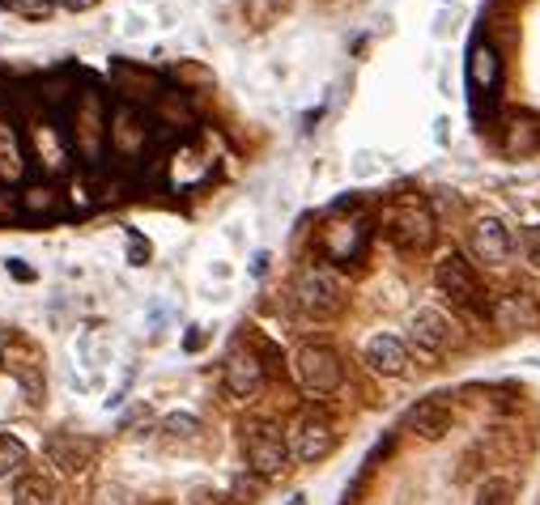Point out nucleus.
Wrapping results in <instances>:
<instances>
[{"label":"nucleus","mask_w":540,"mask_h":505,"mask_svg":"<svg viewBox=\"0 0 540 505\" xmlns=\"http://www.w3.org/2000/svg\"><path fill=\"white\" fill-rule=\"evenodd\" d=\"M435 284H438V293L447 297V302H451V306H455L460 314L477 319V323L494 319V302H490V289L481 284L472 259H464L460 251H451V255H443V259H438Z\"/></svg>","instance_id":"obj_1"},{"label":"nucleus","mask_w":540,"mask_h":505,"mask_svg":"<svg viewBox=\"0 0 540 505\" xmlns=\"http://www.w3.org/2000/svg\"><path fill=\"white\" fill-rule=\"evenodd\" d=\"M294 306L316 323H328L345 311V284L332 267H307L294 281Z\"/></svg>","instance_id":"obj_2"},{"label":"nucleus","mask_w":540,"mask_h":505,"mask_svg":"<svg viewBox=\"0 0 540 505\" xmlns=\"http://www.w3.org/2000/svg\"><path fill=\"white\" fill-rule=\"evenodd\" d=\"M294 378H298L302 391H311V395H332V391H341V383H345V361H341V353H336L328 340H307L298 353H294Z\"/></svg>","instance_id":"obj_3"},{"label":"nucleus","mask_w":540,"mask_h":505,"mask_svg":"<svg viewBox=\"0 0 540 505\" xmlns=\"http://www.w3.org/2000/svg\"><path fill=\"white\" fill-rule=\"evenodd\" d=\"M243 459H247V472L260 475V480L281 475L289 463L286 433L277 429V425H269V420H252V425L243 429Z\"/></svg>","instance_id":"obj_4"},{"label":"nucleus","mask_w":540,"mask_h":505,"mask_svg":"<svg viewBox=\"0 0 540 505\" xmlns=\"http://www.w3.org/2000/svg\"><path fill=\"white\" fill-rule=\"evenodd\" d=\"M388 238H391V247H396V251H405V255L430 251V247H435V238H438L435 212H430L426 204H417V200L391 208V212H388Z\"/></svg>","instance_id":"obj_5"},{"label":"nucleus","mask_w":540,"mask_h":505,"mask_svg":"<svg viewBox=\"0 0 540 505\" xmlns=\"http://www.w3.org/2000/svg\"><path fill=\"white\" fill-rule=\"evenodd\" d=\"M289 459L298 463H319L336 442V429H332V416L324 408H302L294 420H289Z\"/></svg>","instance_id":"obj_6"},{"label":"nucleus","mask_w":540,"mask_h":505,"mask_svg":"<svg viewBox=\"0 0 540 505\" xmlns=\"http://www.w3.org/2000/svg\"><path fill=\"white\" fill-rule=\"evenodd\" d=\"M455 323H451L447 311H438V306H421L413 319H408V344L417 348L421 356H443L455 344Z\"/></svg>","instance_id":"obj_7"},{"label":"nucleus","mask_w":540,"mask_h":505,"mask_svg":"<svg viewBox=\"0 0 540 505\" xmlns=\"http://www.w3.org/2000/svg\"><path fill=\"white\" fill-rule=\"evenodd\" d=\"M451 425H455V403H451L447 395H426V400H417L405 416V429L417 433L421 442H443L451 433Z\"/></svg>","instance_id":"obj_8"},{"label":"nucleus","mask_w":540,"mask_h":505,"mask_svg":"<svg viewBox=\"0 0 540 505\" xmlns=\"http://www.w3.org/2000/svg\"><path fill=\"white\" fill-rule=\"evenodd\" d=\"M222 383L234 400H255L260 386H264V361H260L252 348H234V353L222 361Z\"/></svg>","instance_id":"obj_9"},{"label":"nucleus","mask_w":540,"mask_h":505,"mask_svg":"<svg viewBox=\"0 0 540 505\" xmlns=\"http://www.w3.org/2000/svg\"><path fill=\"white\" fill-rule=\"evenodd\" d=\"M362 361L379 378H400V374H408V344L400 336H391V331H375L362 344Z\"/></svg>","instance_id":"obj_10"},{"label":"nucleus","mask_w":540,"mask_h":505,"mask_svg":"<svg viewBox=\"0 0 540 505\" xmlns=\"http://www.w3.org/2000/svg\"><path fill=\"white\" fill-rule=\"evenodd\" d=\"M468 251H472V259H481V264H507L510 251H515V238H510L507 221H498V217H481V221H472Z\"/></svg>","instance_id":"obj_11"},{"label":"nucleus","mask_w":540,"mask_h":505,"mask_svg":"<svg viewBox=\"0 0 540 505\" xmlns=\"http://www.w3.org/2000/svg\"><path fill=\"white\" fill-rule=\"evenodd\" d=\"M366 242H371V234L362 221H336L324 234V251L336 267H358L362 255H366Z\"/></svg>","instance_id":"obj_12"},{"label":"nucleus","mask_w":540,"mask_h":505,"mask_svg":"<svg viewBox=\"0 0 540 505\" xmlns=\"http://www.w3.org/2000/svg\"><path fill=\"white\" fill-rule=\"evenodd\" d=\"M43 450H47V459L56 463V472L64 475L90 472V463H94V442L90 437H77V433H51Z\"/></svg>","instance_id":"obj_13"},{"label":"nucleus","mask_w":540,"mask_h":505,"mask_svg":"<svg viewBox=\"0 0 540 505\" xmlns=\"http://www.w3.org/2000/svg\"><path fill=\"white\" fill-rule=\"evenodd\" d=\"M14 505H60V489L43 472H22L14 480Z\"/></svg>","instance_id":"obj_14"},{"label":"nucleus","mask_w":540,"mask_h":505,"mask_svg":"<svg viewBox=\"0 0 540 505\" xmlns=\"http://www.w3.org/2000/svg\"><path fill=\"white\" fill-rule=\"evenodd\" d=\"M498 77H502V59L490 43H477L472 47V56H468V81L477 89H494Z\"/></svg>","instance_id":"obj_15"},{"label":"nucleus","mask_w":540,"mask_h":505,"mask_svg":"<svg viewBox=\"0 0 540 505\" xmlns=\"http://www.w3.org/2000/svg\"><path fill=\"white\" fill-rule=\"evenodd\" d=\"M536 302L527 293H507L502 302H494V319L502 327H532L536 323Z\"/></svg>","instance_id":"obj_16"},{"label":"nucleus","mask_w":540,"mask_h":505,"mask_svg":"<svg viewBox=\"0 0 540 505\" xmlns=\"http://www.w3.org/2000/svg\"><path fill=\"white\" fill-rule=\"evenodd\" d=\"M472 505H515V480L510 475H485L472 492Z\"/></svg>","instance_id":"obj_17"},{"label":"nucleus","mask_w":540,"mask_h":505,"mask_svg":"<svg viewBox=\"0 0 540 505\" xmlns=\"http://www.w3.org/2000/svg\"><path fill=\"white\" fill-rule=\"evenodd\" d=\"M26 463H31V450L22 446V437H14V433H0V480L22 475V472H26Z\"/></svg>","instance_id":"obj_18"},{"label":"nucleus","mask_w":540,"mask_h":505,"mask_svg":"<svg viewBox=\"0 0 540 505\" xmlns=\"http://www.w3.org/2000/svg\"><path fill=\"white\" fill-rule=\"evenodd\" d=\"M507 153H527V149H536V123L532 119H515L507 128Z\"/></svg>","instance_id":"obj_19"},{"label":"nucleus","mask_w":540,"mask_h":505,"mask_svg":"<svg viewBox=\"0 0 540 505\" xmlns=\"http://www.w3.org/2000/svg\"><path fill=\"white\" fill-rule=\"evenodd\" d=\"M51 204H56V192H51V187H31V192L22 195V208H26V212H47Z\"/></svg>","instance_id":"obj_20"},{"label":"nucleus","mask_w":540,"mask_h":505,"mask_svg":"<svg viewBox=\"0 0 540 505\" xmlns=\"http://www.w3.org/2000/svg\"><path fill=\"white\" fill-rule=\"evenodd\" d=\"M0 175H5V178H17V175H22V158H17L14 140H9V145L0 140Z\"/></svg>","instance_id":"obj_21"},{"label":"nucleus","mask_w":540,"mask_h":505,"mask_svg":"<svg viewBox=\"0 0 540 505\" xmlns=\"http://www.w3.org/2000/svg\"><path fill=\"white\" fill-rule=\"evenodd\" d=\"M166 429L175 433V437H196V433H200V420H196V416H170V420H166Z\"/></svg>","instance_id":"obj_22"},{"label":"nucleus","mask_w":540,"mask_h":505,"mask_svg":"<svg viewBox=\"0 0 540 505\" xmlns=\"http://www.w3.org/2000/svg\"><path fill=\"white\" fill-rule=\"evenodd\" d=\"M94 505H133V497L120 484H103V489L94 492Z\"/></svg>","instance_id":"obj_23"},{"label":"nucleus","mask_w":540,"mask_h":505,"mask_svg":"<svg viewBox=\"0 0 540 505\" xmlns=\"http://www.w3.org/2000/svg\"><path fill=\"white\" fill-rule=\"evenodd\" d=\"M524 255H527V264L540 272V225H527L524 230Z\"/></svg>","instance_id":"obj_24"},{"label":"nucleus","mask_w":540,"mask_h":505,"mask_svg":"<svg viewBox=\"0 0 540 505\" xmlns=\"http://www.w3.org/2000/svg\"><path fill=\"white\" fill-rule=\"evenodd\" d=\"M188 497H192V505H209V489H205V484H196Z\"/></svg>","instance_id":"obj_25"},{"label":"nucleus","mask_w":540,"mask_h":505,"mask_svg":"<svg viewBox=\"0 0 540 505\" xmlns=\"http://www.w3.org/2000/svg\"><path fill=\"white\" fill-rule=\"evenodd\" d=\"M145 505H170V501H145Z\"/></svg>","instance_id":"obj_26"}]
</instances>
